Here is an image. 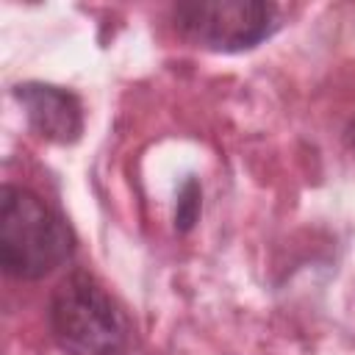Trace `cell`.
<instances>
[{
    "label": "cell",
    "mask_w": 355,
    "mask_h": 355,
    "mask_svg": "<svg viewBox=\"0 0 355 355\" xmlns=\"http://www.w3.org/2000/svg\"><path fill=\"white\" fill-rule=\"evenodd\" d=\"M200 205H202V191L197 178H186L183 186L178 189V202H175V227L178 233H189L200 216Z\"/></svg>",
    "instance_id": "obj_5"
},
{
    "label": "cell",
    "mask_w": 355,
    "mask_h": 355,
    "mask_svg": "<svg viewBox=\"0 0 355 355\" xmlns=\"http://www.w3.org/2000/svg\"><path fill=\"white\" fill-rule=\"evenodd\" d=\"M47 324L67 355H125L130 347V322L122 305L83 269L69 272L53 288Z\"/></svg>",
    "instance_id": "obj_2"
},
{
    "label": "cell",
    "mask_w": 355,
    "mask_h": 355,
    "mask_svg": "<svg viewBox=\"0 0 355 355\" xmlns=\"http://www.w3.org/2000/svg\"><path fill=\"white\" fill-rule=\"evenodd\" d=\"M344 144H347V153L355 158V116H352V122L344 130Z\"/></svg>",
    "instance_id": "obj_6"
},
{
    "label": "cell",
    "mask_w": 355,
    "mask_h": 355,
    "mask_svg": "<svg viewBox=\"0 0 355 355\" xmlns=\"http://www.w3.org/2000/svg\"><path fill=\"white\" fill-rule=\"evenodd\" d=\"M14 97L25 111L31 130L53 144H75L83 133V103L75 92L53 83H17Z\"/></svg>",
    "instance_id": "obj_4"
},
{
    "label": "cell",
    "mask_w": 355,
    "mask_h": 355,
    "mask_svg": "<svg viewBox=\"0 0 355 355\" xmlns=\"http://www.w3.org/2000/svg\"><path fill=\"white\" fill-rule=\"evenodd\" d=\"M75 252L67 219L39 194L6 183L0 191V263L8 277L42 280Z\"/></svg>",
    "instance_id": "obj_1"
},
{
    "label": "cell",
    "mask_w": 355,
    "mask_h": 355,
    "mask_svg": "<svg viewBox=\"0 0 355 355\" xmlns=\"http://www.w3.org/2000/svg\"><path fill=\"white\" fill-rule=\"evenodd\" d=\"M172 25L202 50L241 53L277 31L280 11L263 0H183L172 6Z\"/></svg>",
    "instance_id": "obj_3"
}]
</instances>
